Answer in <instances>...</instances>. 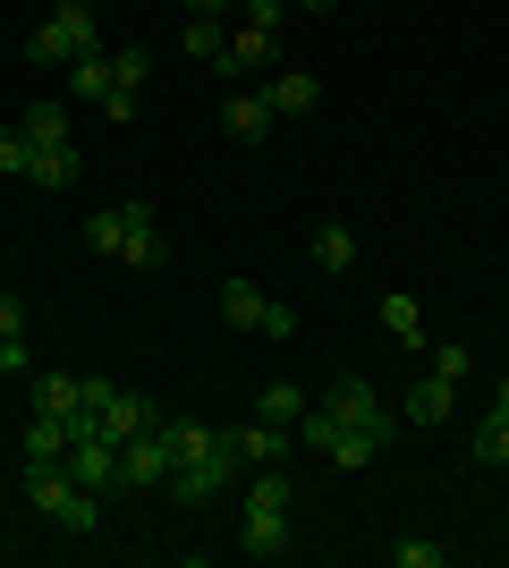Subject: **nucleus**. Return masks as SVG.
Instances as JSON below:
<instances>
[{
	"label": "nucleus",
	"instance_id": "obj_24",
	"mask_svg": "<svg viewBox=\"0 0 509 568\" xmlns=\"http://www.w3.org/2000/svg\"><path fill=\"white\" fill-rule=\"evenodd\" d=\"M383 332L416 348V339H425V306H416V297H383Z\"/></svg>",
	"mask_w": 509,
	"mask_h": 568
},
{
	"label": "nucleus",
	"instance_id": "obj_22",
	"mask_svg": "<svg viewBox=\"0 0 509 568\" xmlns=\"http://www.w3.org/2000/svg\"><path fill=\"white\" fill-rule=\"evenodd\" d=\"M315 263L323 272H348V263H357V230H348V221H323L315 230Z\"/></svg>",
	"mask_w": 509,
	"mask_h": 568
},
{
	"label": "nucleus",
	"instance_id": "obj_27",
	"mask_svg": "<svg viewBox=\"0 0 509 568\" xmlns=\"http://www.w3.org/2000/svg\"><path fill=\"white\" fill-rule=\"evenodd\" d=\"M289 500H297V484H289V475H255V484H246V509H289Z\"/></svg>",
	"mask_w": 509,
	"mask_h": 568
},
{
	"label": "nucleus",
	"instance_id": "obj_3",
	"mask_svg": "<svg viewBox=\"0 0 509 568\" xmlns=\"http://www.w3.org/2000/svg\"><path fill=\"white\" fill-rule=\"evenodd\" d=\"M230 475H246V458H238V442H230V433H213V450L179 458V467H170V484H179V500H213V493H230Z\"/></svg>",
	"mask_w": 509,
	"mask_h": 568
},
{
	"label": "nucleus",
	"instance_id": "obj_5",
	"mask_svg": "<svg viewBox=\"0 0 509 568\" xmlns=\"http://www.w3.org/2000/svg\"><path fill=\"white\" fill-rule=\"evenodd\" d=\"M323 416H339V425H357V433H374V442H390V399L374 390V382H332L323 390Z\"/></svg>",
	"mask_w": 509,
	"mask_h": 568
},
{
	"label": "nucleus",
	"instance_id": "obj_34",
	"mask_svg": "<svg viewBox=\"0 0 509 568\" xmlns=\"http://www.w3.org/2000/svg\"><path fill=\"white\" fill-rule=\"evenodd\" d=\"M238 9H246L255 26H281V9H289V0H238Z\"/></svg>",
	"mask_w": 509,
	"mask_h": 568
},
{
	"label": "nucleus",
	"instance_id": "obj_2",
	"mask_svg": "<svg viewBox=\"0 0 509 568\" xmlns=\"http://www.w3.org/2000/svg\"><path fill=\"white\" fill-rule=\"evenodd\" d=\"M85 51H102L94 0H60V9L26 34V60H34V69H69V60H85Z\"/></svg>",
	"mask_w": 509,
	"mask_h": 568
},
{
	"label": "nucleus",
	"instance_id": "obj_36",
	"mask_svg": "<svg viewBox=\"0 0 509 568\" xmlns=\"http://www.w3.org/2000/svg\"><path fill=\"white\" fill-rule=\"evenodd\" d=\"M492 407H501V416H509V374H501V390H492Z\"/></svg>",
	"mask_w": 509,
	"mask_h": 568
},
{
	"label": "nucleus",
	"instance_id": "obj_6",
	"mask_svg": "<svg viewBox=\"0 0 509 568\" xmlns=\"http://www.w3.org/2000/svg\"><path fill=\"white\" fill-rule=\"evenodd\" d=\"M297 433H306V450H323L332 467H374L383 458V442L357 425H339V416H297Z\"/></svg>",
	"mask_w": 509,
	"mask_h": 568
},
{
	"label": "nucleus",
	"instance_id": "obj_28",
	"mask_svg": "<svg viewBox=\"0 0 509 568\" xmlns=\"http://www.w3.org/2000/svg\"><path fill=\"white\" fill-rule=\"evenodd\" d=\"M26 162H34V136H26V128H0V179H26Z\"/></svg>",
	"mask_w": 509,
	"mask_h": 568
},
{
	"label": "nucleus",
	"instance_id": "obj_30",
	"mask_svg": "<svg viewBox=\"0 0 509 568\" xmlns=\"http://www.w3.org/2000/svg\"><path fill=\"white\" fill-rule=\"evenodd\" d=\"M85 246H94V255H120V213H94V221H85Z\"/></svg>",
	"mask_w": 509,
	"mask_h": 568
},
{
	"label": "nucleus",
	"instance_id": "obj_9",
	"mask_svg": "<svg viewBox=\"0 0 509 568\" xmlns=\"http://www.w3.org/2000/svg\"><path fill=\"white\" fill-rule=\"evenodd\" d=\"M170 475V442H162V425H145L136 442H120V493H136V484H162Z\"/></svg>",
	"mask_w": 509,
	"mask_h": 568
},
{
	"label": "nucleus",
	"instance_id": "obj_20",
	"mask_svg": "<svg viewBox=\"0 0 509 568\" xmlns=\"http://www.w3.org/2000/svg\"><path fill=\"white\" fill-rule=\"evenodd\" d=\"M264 94H272V111H281V119H297V111H315V102H323V85H315L306 69H281Z\"/></svg>",
	"mask_w": 509,
	"mask_h": 568
},
{
	"label": "nucleus",
	"instance_id": "obj_29",
	"mask_svg": "<svg viewBox=\"0 0 509 568\" xmlns=\"http://www.w3.org/2000/svg\"><path fill=\"white\" fill-rule=\"evenodd\" d=\"M390 560H399V568H441V544H425V535H408V544H390Z\"/></svg>",
	"mask_w": 509,
	"mask_h": 568
},
{
	"label": "nucleus",
	"instance_id": "obj_13",
	"mask_svg": "<svg viewBox=\"0 0 509 568\" xmlns=\"http://www.w3.org/2000/svg\"><path fill=\"white\" fill-rule=\"evenodd\" d=\"M399 407H408V425H450V407H459V382L425 374V382H416V390H408Z\"/></svg>",
	"mask_w": 509,
	"mask_h": 568
},
{
	"label": "nucleus",
	"instance_id": "obj_11",
	"mask_svg": "<svg viewBox=\"0 0 509 568\" xmlns=\"http://www.w3.org/2000/svg\"><path fill=\"white\" fill-rule=\"evenodd\" d=\"M289 509H246V560H289Z\"/></svg>",
	"mask_w": 509,
	"mask_h": 568
},
{
	"label": "nucleus",
	"instance_id": "obj_26",
	"mask_svg": "<svg viewBox=\"0 0 509 568\" xmlns=\"http://www.w3.org/2000/svg\"><path fill=\"white\" fill-rule=\"evenodd\" d=\"M476 458H485V467H509V416H501V407L476 425Z\"/></svg>",
	"mask_w": 509,
	"mask_h": 568
},
{
	"label": "nucleus",
	"instance_id": "obj_4",
	"mask_svg": "<svg viewBox=\"0 0 509 568\" xmlns=\"http://www.w3.org/2000/svg\"><path fill=\"white\" fill-rule=\"evenodd\" d=\"M221 314H230L238 332H264V339H289L297 332V314L281 306V297H264L255 281H221Z\"/></svg>",
	"mask_w": 509,
	"mask_h": 568
},
{
	"label": "nucleus",
	"instance_id": "obj_1",
	"mask_svg": "<svg viewBox=\"0 0 509 568\" xmlns=\"http://www.w3.org/2000/svg\"><path fill=\"white\" fill-rule=\"evenodd\" d=\"M26 509L51 518V526H69V535H94V526H102L94 493H85L69 467H51V458H26Z\"/></svg>",
	"mask_w": 509,
	"mask_h": 568
},
{
	"label": "nucleus",
	"instance_id": "obj_14",
	"mask_svg": "<svg viewBox=\"0 0 509 568\" xmlns=\"http://www.w3.org/2000/svg\"><path fill=\"white\" fill-rule=\"evenodd\" d=\"M77 170H85V162H77V144L60 136V144H34V162H26V179L60 195V187H77Z\"/></svg>",
	"mask_w": 509,
	"mask_h": 568
},
{
	"label": "nucleus",
	"instance_id": "obj_21",
	"mask_svg": "<svg viewBox=\"0 0 509 568\" xmlns=\"http://www.w3.org/2000/svg\"><path fill=\"white\" fill-rule=\"evenodd\" d=\"M255 416L297 433V416H306V390H297V382H264V390H255Z\"/></svg>",
	"mask_w": 509,
	"mask_h": 568
},
{
	"label": "nucleus",
	"instance_id": "obj_10",
	"mask_svg": "<svg viewBox=\"0 0 509 568\" xmlns=\"http://www.w3.org/2000/svg\"><path fill=\"white\" fill-rule=\"evenodd\" d=\"M145 425H162V407H153V399H136V390H120V399H111V407L94 416V433H102V442H136Z\"/></svg>",
	"mask_w": 509,
	"mask_h": 568
},
{
	"label": "nucleus",
	"instance_id": "obj_35",
	"mask_svg": "<svg viewBox=\"0 0 509 568\" xmlns=\"http://www.w3.org/2000/svg\"><path fill=\"white\" fill-rule=\"evenodd\" d=\"M221 9H238V0H187V18H221Z\"/></svg>",
	"mask_w": 509,
	"mask_h": 568
},
{
	"label": "nucleus",
	"instance_id": "obj_8",
	"mask_svg": "<svg viewBox=\"0 0 509 568\" xmlns=\"http://www.w3.org/2000/svg\"><path fill=\"white\" fill-rule=\"evenodd\" d=\"M162 221H153V204H120V263L128 272H162Z\"/></svg>",
	"mask_w": 509,
	"mask_h": 568
},
{
	"label": "nucleus",
	"instance_id": "obj_32",
	"mask_svg": "<svg viewBox=\"0 0 509 568\" xmlns=\"http://www.w3.org/2000/svg\"><path fill=\"white\" fill-rule=\"evenodd\" d=\"M26 365H34V348H26V339H0V382H18Z\"/></svg>",
	"mask_w": 509,
	"mask_h": 568
},
{
	"label": "nucleus",
	"instance_id": "obj_12",
	"mask_svg": "<svg viewBox=\"0 0 509 568\" xmlns=\"http://www.w3.org/2000/svg\"><path fill=\"white\" fill-rule=\"evenodd\" d=\"M272 119H281V111H272V94H230V102H221V128H230V136H246V144H264Z\"/></svg>",
	"mask_w": 509,
	"mask_h": 568
},
{
	"label": "nucleus",
	"instance_id": "obj_25",
	"mask_svg": "<svg viewBox=\"0 0 509 568\" xmlns=\"http://www.w3.org/2000/svg\"><path fill=\"white\" fill-rule=\"evenodd\" d=\"M18 128H26L34 144H60V136H69V111H60V102H26V119H18Z\"/></svg>",
	"mask_w": 509,
	"mask_h": 568
},
{
	"label": "nucleus",
	"instance_id": "obj_33",
	"mask_svg": "<svg viewBox=\"0 0 509 568\" xmlns=\"http://www.w3.org/2000/svg\"><path fill=\"white\" fill-rule=\"evenodd\" d=\"M0 339H26V306L9 297V288H0Z\"/></svg>",
	"mask_w": 509,
	"mask_h": 568
},
{
	"label": "nucleus",
	"instance_id": "obj_19",
	"mask_svg": "<svg viewBox=\"0 0 509 568\" xmlns=\"http://www.w3.org/2000/svg\"><path fill=\"white\" fill-rule=\"evenodd\" d=\"M179 43H187L195 69H230V34H221V18H187V34H179Z\"/></svg>",
	"mask_w": 509,
	"mask_h": 568
},
{
	"label": "nucleus",
	"instance_id": "obj_31",
	"mask_svg": "<svg viewBox=\"0 0 509 568\" xmlns=\"http://www.w3.org/2000/svg\"><path fill=\"white\" fill-rule=\"evenodd\" d=\"M467 365H476V356H467L459 339H441V348H434V374H441V382H467Z\"/></svg>",
	"mask_w": 509,
	"mask_h": 568
},
{
	"label": "nucleus",
	"instance_id": "obj_37",
	"mask_svg": "<svg viewBox=\"0 0 509 568\" xmlns=\"http://www.w3.org/2000/svg\"><path fill=\"white\" fill-rule=\"evenodd\" d=\"M306 9H332V0H306Z\"/></svg>",
	"mask_w": 509,
	"mask_h": 568
},
{
	"label": "nucleus",
	"instance_id": "obj_7",
	"mask_svg": "<svg viewBox=\"0 0 509 568\" xmlns=\"http://www.w3.org/2000/svg\"><path fill=\"white\" fill-rule=\"evenodd\" d=\"M69 425H77V416H69ZM60 467H69L85 493H120V442H102L94 425H77V442H69V458H60Z\"/></svg>",
	"mask_w": 509,
	"mask_h": 568
},
{
	"label": "nucleus",
	"instance_id": "obj_15",
	"mask_svg": "<svg viewBox=\"0 0 509 568\" xmlns=\"http://www.w3.org/2000/svg\"><path fill=\"white\" fill-rule=\"evenodd\" d=\"M230 442H238L246 467H281V458H289V425H264V416H255V425H238Z\"/></svg>",
	"mask_w": 509,
	"mask_h": 568
},
{
	"label": "nucleus",
	"instance_id": "obj_16",
	"mask_svg": "<svg viewBox=\"0 0 509 568\" xmlns=\"http://www.w3.org/2000/svg\"><path fill=\"white\" fill-rule=\"evenodd\" d=\"M111 85H120V60H111V51H85V60H69V94H77V102H102Z\"/></svg>",
	"mask_w": 509,
	"mask_h": 568
},
{
	"label": "nucleus",
	"instance_id": "obj_18",
	"mask_svg": "<svg viewBox=\"0 0 509 568\" xmlns=\"http://www.w3.org/2000/svg\"><path fill=\"white\" fill-rule=\"evenodd\" d=\"M69 442H77L69 416H26V458H51V467H60V458H69Z\"/></svg>",
	"mask_w": 509,
	"mask_h": 568
},
{
	"label": "nucleus",
	"instance_id": "obj_17",
	"mask_svg": "<svg viewBox=\"0 0 509 568\" xmlns=\"http://www.w3.org/2000/svg\"><path fill=\"white\" fill-rule=\"evenodd\" d=\"M272 51H281V26H255V18H246L238 34H230V69H272Z\"/></svg>",
	"mask_w": 509,
	"mask_h": 568
},
{
	"label": "nucleus",
	"instance_id": "obj_23",
	"mask_svg": "<svg viewBox=\"0 0 509 568\" xmlns=\"http://www.w3.org/2000/svg\"><path fill=\"white\" fill-rule=\"evenodd\" d=\"M77 382L85 374H34V416H77Z\"/></svg>",
	"mask_w": 509,
	"mask_h": 568
}]
</instances>
